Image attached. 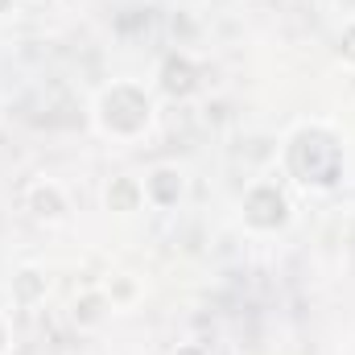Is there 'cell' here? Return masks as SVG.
Instances as JSON below:
<instances>
[{"instance_id": "1", "label": "cell", "mask_w": 355, "mask_h": 355, "mask_svg": "<svg viewBox=\"0 0 355 355\" xmlns=\"http://www.w3.org/2000/svg\"><path fill=\"white\" fill-rule=\"evenodd\" d=\"M277 157L281 178L302 194H335L347 182V137L331 120H297Z\"/></svg>"}, {"instance_id": "2", "label": "cell", "mask_w": 355, "mask_h": 355, "mask_svg": "<svg viewBox=\"0 0 355 355\" xmlns=\"http://www.w3.org/2000/svg\"><path fill=\"white\" fill-rule=\"evenodd\" d=\"M157 124V91L141 79H112L91 99V128L112 145H137Z\"/></svg>"}, {"instance_id": "3", "label": "cell", "mask_w": 355, "mask_h": 355, "mask_svg": "<svg viewBox=\"0 0 355 355\" xmlns=\"http://www.w3.org/2000/svg\"><path fill=\"white\" fill-rule=\"evenodd\" d=\"M297 219V207H293V194H289V182L277 174L268 178H252L240 194V223L244 232L252 236H281L289 232Z\"/></svg>"}, {"instance_id": "4", "label": "cell", "mask_w": 355, "mask_h": 355, "mask_svg": "<svg viewBox=\"0 0 355 355\" xmlns=\"http://www.w3.org/2000/svg\"><path fill=\"white\" fill-rule=\"evenodd\" d=\"M153 91L157 99H174V103H186L202 91V67L194 54L186 50H170L162 62H157V75H153Z\"/></svg>"}, {"instance_id": "5", "label": "cell", "mask_w": 355, "mask_h": 355, "mask_svg": "<svg viewBox=\"0 0 355 355\" xmlns=\"http://www.w3.org/2000/svg\"><path fill=\"white\" fill-rule=\"evenodd\" d=\"M21 198H25L29 219L42 223V227H62L71 219V194L58 178H33Z\"/></svg>"}, {"instance_id": "6", "label": "cell", "mask_w": 355, "mask_h": 355, "mask_svg": "<svg viewBox=\"0 0 355 355\" xmlns=\"http://www.w3.org/2000/svg\"><path fill=\"white\" fill-rule=\"evenodd\" d=\"M141 186H145V207H153V211H174V207H182V198L190 190L186 170L174 166V162H157L153 170H145Z\"/></svg>"}, {"instance_id": "7", "label": "cell", "mask_w": 355, "mask_h": 355, "mask_svg": "<svg viewBox=\"0 0 355 355\" xmlns=\"http://www.w3.org/2000/svg\"><path fill=\"white\" fill-rule=\"evenodd\" d=\"M103 211H107V215H120V219L145 211V186H141V178L137 174L107 178V182H103Z\"/></svg>"}, {"instance_id": "8", "label": "cell", "mask_w": 355, "mask_h": 355, "mask_svg": "<svg viewBox=\"0 0 355 355\" xmlns=\"http://www.w3.org/2000/svg\"><path fill=\"white\" fill-rule=\"evenodd\" d=\"M8 289H12V302H17L21 310H33V306H42V302L50 297V272L42 265H17Z\"/></svg>"}, {"instance_id": "9", "label": "cell", "mask_w": 355, "mask_h": 355, "mask_svg": "<svg viewBox=\"0 0 355 355\" xmlns=\"http://www.w3.org/2000/svg\"><path fill=\"white\" fill-rule=\"evenodd\" d=\"M107 314H112V302H107L103 285L83 289V293L75 297V306H71V318H75V327H79V331H95V327H103V322H107Z\"/></svg>"}, {"instance_id": "10", "label": "cell", "mask_w": 355, "mask_h": 355, "mask_svg": "<svg viewBox=\"0 0 355 355\" xmlns=\"http://www.w3.org/2000/svg\"><path fill=\"white\" fill-rule=\"evenodd\" d=\"M103 293H107V302H112V310H128L137 297H141V285L132 281V272H116L107 285H103Z\"/></svg>"}, {"instance_id": "11", "label": "cell", "mask_w": 355, "mask_h": 355, "mask_svg": "<svg viewBox=\"0 0 355 355\" xmlns=\"http://www.w3.org/2000/svg\"><path fill=\"white\" fill-rule=\"evenodd\" d=\"M335 62L355 71V17H347L339 25V33H335Z\"/></svg>"}, {"instance_id": "12", "label": "cell", "mask_w": 355, "mask_h": 355, "mask_svg": "<svg viewBox=\"0 0 355 355\" xmlns=\"http://www.w3.org/2000/svg\"><path fill=\"white\" fill-rule=\"evenodd\" d=\"M0 355H12V327L4 314H0Z\"/></svg>"}, {"instance_id": "13", "label": "cell", "mask_w": 355, "mask_h": 355, "mask_svg": "<svg viewBox=\"0 0 355 355\" xmlns=\"http://www.w3.org/2000/svg\"><path fill=\"white\" fill-rule=\"evenodd\" d=\"M174 355H211L202 343H178V352Z\"/></svg>"}, {"instance_id": "14", "label": "cell", "mask_w": 355, "mask_h": 355, "mask_svg": "<svg viewBox=\"0 0 355 355\" xmlns=\"http://www.w3.org/2000/svg\"><path fill=\"white\" fill-rule=\"evenodd\" d=\"M17 4H21V0H0V17H12V12H17Z\"/></svg>"}, {"instance_id": "15", "label": "cell", "mask_w": 355, "mask_h": 355, "mask_svg": "<svg viewBox=\"0 0 355 355\" xmlns=\"http://www.w3.org/2000/svg\"><path fill=\"white\" fill-rule=\"evenodd\" d=\"M29 4H50V0H29Z\"/></svg>"}]
</instances>
